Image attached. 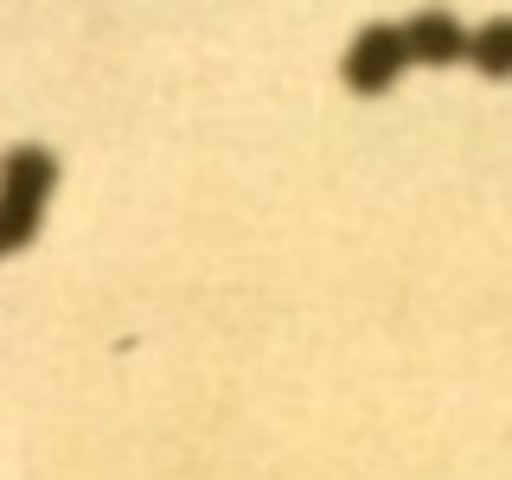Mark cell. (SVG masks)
Masks as SVG:
<instances>
[{
	"mask_svg": "<svg viewBox=\"0 0 512 480\" xmlns=\"http://www.w3.org/2000/svg\"><path fill=\"white\" fill-rule=\"evenodd\" d=\"M404 64H410L404 32H397V26H365L359 39H352V52L340 58V77L359 96H378V90L397 84V71H404Z\"/></svg>",
	"mask_w": 512,
	"mask_h": 480,
	"instance_id": "cell-2",
	"label": "cell"
},
{
	"mask_svg": "<svg viewBox=\"0 0 512 480\" xmlns=\"http://www.w3.org/2000/svg\"><path fill=\"white\" fill-rule=\"evenodd\" d=\"M397 32H404L410 64H461L468 58V32H461L455 13H410Z\"/></svg>",
	"mask_w": 512,
	"mask_h": 480,
	"instance_id": "cell-3",
	"label": "cell"
},
{
	"mask_svg": "<svg viewBox=\"0 0 512 480\" xmlns=\"http://www.w3.org/2000/svg\"><path fill=\"white\" fill-rule=\"evenodd\" d=\"M468 58L487 77H512V20H487L480 32H468Z\"/></svg>",
	"mask_w": 512,
	"mask_h": 480,
	"instance_id": "cell-4",
	"label": "cell"
},
{
	"mask_svg": "<svg viewBox=\"0 0 512 480\" xmlns=\"http://www.w3.org/2000/svg\"><path fill=\"white\" fill-rule=\"evenodd\" d=\"M52 186H58V160L45 148H13L0 160V250H20L39 231Z\"/></svg>",
	"mask_w": 512,
	"mask_h": 480,
	"instance_id": "cell-1",
	"label": "cell"
}]
</instances>
